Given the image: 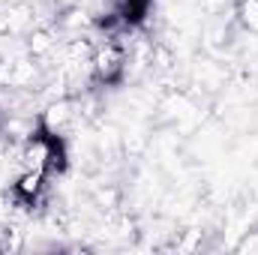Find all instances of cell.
Returning <instances> with one entry per match:
<instances>
[{
	"label": "cell",
	"mask_w": 258,
	"mask_h": 255,
	"mask_svg": "<svg viewBox=\"0 0 258 255\" xmlns=\"http://www.w3.org/2000/svg\"><path fill=\"white\" fill-rule=\"evenodd\" d=\"M21 159H24V168H36V171L48 174L51 180L63 177L69 171V162H72L69 141L60 132V126L48 120V114H42L36 120V126L27 132V138L21 144Z\"/></svg>",
	"instance_id": "cell-1"
},
{
	"label": "cell",
	"mask_w": 258,
	"mask_h": 255,
	"mask_svg": "<svg viewBox=\"0 0 258 255\" xmlns=\"http://www.w3.org/2000/svg\"><path fill=\"white\" fill-rule=\"evenodd\" d=\"M48 192H51V177H48V174H42V171H36V168H21V174L9 183L6 198H9L12 210H27V213H33V210L45 207Z\"/></svg>",
	"instance_id": "cell-2"
},
{
	"label": "cell",
	"mask_w": 258,
	"mask_h": 255,
	"mask_svg": "<svg viewBox=\"0 0 258 255\" xmlns=\"http://www.w3.org/2000/svg\"><path fill=\"white\" fill-rule=\"evenodd\" d=\"M123 78H126V48L117 39H108L90 57V81L99 87H120Z\"/></svg>",
	"instance_id": "cell-3"
},
{
	"label": "cell",
	"mask_w": 258,
	"mask_h": 255,
	"mask_svg": "<svg viewBox=\"0 0 258 255\" xmlns=\"http://www.w3.org/2000/svg\"><path fill=\"white\" fill-rule=\"evenodd\" d=\"M153 0H111V21L120 30H132L141 27L150 15Z\"/></svg>",
	"instance_id": "cell-4"
},
{
	"label": "cell",
	"mask_w": 258,
	"mask_h": 255,
	"mask_svg": "<svg viewBox=\"0 0 258 255\" xmlns=\"http://www.w3.org/2000/svg\"><path fill=\"white\" fill-rule=\"evenodd\" d=\"M243 21L258 30V0H243Z\"/></svg>",
	"instance_id": "cell-5"
},
{
	"label": "cell",
	"mask_w": 258,
	"mask_h": 255,
	"mask_svg": "<svg viewBox=\"0 0 258 255\" xmlns=\"http://www.w3.org/2000/svg\"><path fill=\"white\" fill-rule=\"evenodd\" d=\"M0 129H3V111H0Z\"/></svg>",
	"instance_id": "cell-6"
}]
</instances>
